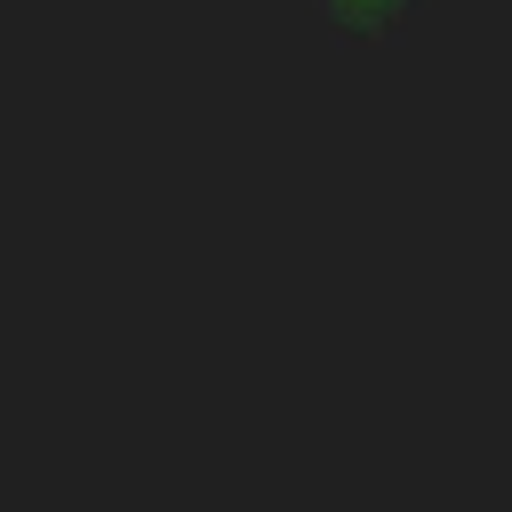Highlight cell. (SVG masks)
I'll return each mask as SVG.
<instances>
[{"label": "cell", "instance_id": "6da1fadb", "mask_svg": "<svg viewBox=\"0 0 512 512\" xmlns=\"http://www.w3.org/2000/svg\"><path fill=\"white\" fill-rule=\"evenodd\" d=\"M344 40H400V24L416 16V0H312Z\"/></svg>", "mask_w": 512, "mask_h": 512}]
</instances>
